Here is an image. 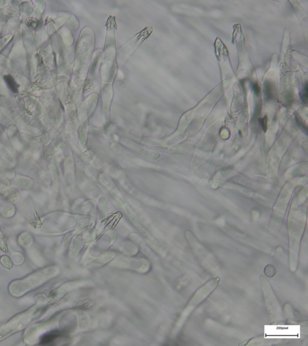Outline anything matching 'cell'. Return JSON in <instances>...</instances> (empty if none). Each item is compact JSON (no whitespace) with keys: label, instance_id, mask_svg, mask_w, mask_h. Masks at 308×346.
<instances>
[{"label":"cell","instance_id":"6da1fadb","mask_svg":"<svg viewBox=\"0 0 308 346\" xmlns=\"http://www.w3.org/2000/svg\"><path fill=\"white\" fill-rule=\"evenodd\" d=\"M64 335V333L62 331L56 330L52 331L50 332V333L46 334L42 337L40 340V344L41 345H50L52 344V343L55 342L57 339L61 338Z\"/></svg>","mask_w":308,"mask_h":346},{"label":"cell","instance_id":"7a4b0ae2","mask_svg":"<svg viewBox=\"0 0 308 346\" xmlns=\"http://www.w3.org/2000/svg\"><path fill=\"white\" fill-rule=\"evenodd\" d=\"M264 94L268 100H271L275 97V87L270 81H266L264 84Z\"/></svg>","mask_w":308,"mask_h":346},{"label":"cell","instance_id":"3957f363","mask_svg":"<svg viewBox=\"0 0 308 346\" xmlns=\"http://www.w3.org/2000/svg\"><path fill=\"white\" fill-rule=\"evenodd\" d=\"M4 77L12 91L13 93H17L18 91V85L16 83L14 78L11 75H5Z\"/></svg>","mask_w":308,"mask_h":346},{"label":"cell","instance_id":"277c9868","mask_svg":"<svg viewBox=\"0 0 308 346\" xmlns=\"http://www.w3.org/2000/svg\"><path fill=\"white\" fill-rule=\"evenodd\" d=\"M300 98L302 99L303 102L305 104L307 103V83H306L305 87L302 91L300 93Z\"/></svg>","mask_w":308,"mask_h":346},{"label":"cell","instance_id":"5b68a950","mask_svg":"<svg viewBox=\"0 0 308 346\" xmlns=\"http://www.w3.org/2000/svg\"><path fill=\"white\" fill-rule=\"evenodd\" d=\"M294 100V96L293 94L291 92H288L285 95V104L288 106H290L292 104Z\"/></svg>","mask_w":308,"mask_h":346},{"label":"cell","instance_id":"8992f818","mask_svg":"<svg viewBox=\"0 0 308 346\" xmlns=\"http://www.w3.org/2000/svg\"><path fill=\"white\" fill-rule=\"evenodd\" d=\"M264 272L268 276H273L275 275V268L271 265H269L265 267Z\"/></svg>","mask_w":308,"mask_h":346},{"label":"cell","instance_id":"52a82bcc","mask_svg":"<svg viewBox=\"0 0 308 346\" xmlns=\"http://www.w3.org/2000/svg\"><path fill=\"white\" fill-rule=\"evenodd\" d=\"M260 121H261V124L263 126V128L264 131H266L267 130V117H264V118H263L262 119H260Z\"/></svg>","mask_w":308,"mask_h":346},{"label":"cell","instance_id":"ba28073f","mask_svg":"<svg viewBox=\"0 0 308 346\" xmlns=\"http://www.w3.org/2000/svg\"><path fill=\"white\" fill-rule=\"evenodd\" d=\"M27 21H29V23H28V25L33 26L34 28H35V27H36V26L38 25V22L35 19H28Z\"/></svg>","mask_w":308,"mask_h":346},{"label":"cell","instance_id":"9c48e42d","mask_svg":"<svg viewBox=\"0 0 308 346\" xmlns=\"http://www.w3.org/2000/svg\"><path fill=\"white\" fill-rule=\"evenodd\" d=\"M253 91H254V92H255V94L258 95L260 93L261 89H260V87L258 84H255L253 85Z\"/></svg>","mask_w":308,"mask_h":346}]
</instances>
